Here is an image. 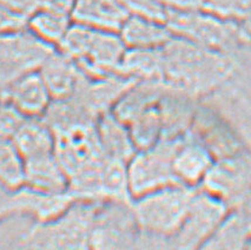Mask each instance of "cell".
<instances>
[{"label": "cell", "instance_id": "44dd1931", "mask_svg": "<svg viewBox=\"0 0 251 250\" xmlns=\"http://www.w3.org/2000/svg\"><path fill=\"white\" fill-rule=\"evenodd\" d=\"M24 159L54 152V133L43 117H26L13 135Z\"/></svg>", "mask_w": 251, "mask_h": 250}, {"label": "cell", "instance_id": "7402d4cb", "mask_svg": "<svg viewBox=\"0 0 251 250\" xmlns=\"http://www.w3.org/2000/svg\"><path fill=\"white\" fill-rule=\"evenodd\" d=\"M172 167L179 183L194 185L203 179L211 169L212 158L201 145L182 143L175 155Z\"/></svg>", "mask_w": 251, "mask_h": 250}, {"label": "cell", "instance_id": "ac0fdd59", "mask_svg": "<svg viewBox=\"0 0 251 250\" xmlns=\"http://www.w3.org/2000/svg\"><path fill=\"white\" fill-rule=\"evenodd\" d=\"M126 49H160L174 37L163 23L129 16L118 31Z\"/></svg>", "mask_w": 251, "mask_h": 250}, {"label": "cell", "instance_id": "ba28073f", "mask_svg": "<svg viewBox=\"0 0 251 250\" xmlns=\"http://www.w3.org/2000/svg\"><path fill=\"white\" fill-rule=\"evenodd\" d=\"M223 203L208 193H196L190 209L177 231L170 237L177 248H197L212 236L223 221Z\"/></svg>", "mask_w": 251, "mask_h": 250}, {"label": "cell", "instance_id": "9c48e42d", "mask_svg": "<svg viewBox=\"0 0 251 250\" xmlns=\"http://www.w3.org/2000/svg\"><path fill=\"white\" fill-rule=\"evenodd\" d=\"M165 25L176 37L184 38L205 48H220L229 37V27L217 16L204 10H169Z\"/></svg>", "mask_w": 251, "mask_h": 250}, {"label": "cell", "instance_id": "d6a6232c", "mask_svg": "<svg viewBox=\"0 0 251 250\" xmlns=\"http://www.w3.org/2000/svg\"><path fill=\"white\" fill-rule=\"evenodd\" d=\"M0 96H1V88H0Z\"/></svg>", "mask_w": 251, "mask_h": 250}, {"label": "cell", "instance_id": "9a60e30c", "mask_svg": "<svg viewBox=\"0 0 251 250\" xmlns=\"http://www.w3.org/2000/svg\"><path fill=\"white\" fill-rule=\"evenodd\" d=\"M129 17L119 0H75L71 19L96 30L118 32Z\"/></svg>", "mask_w": 251, "mask_h": 250}, {"label": "cell", "instance_id": "7a4b0ae2", "mask_svg": "<svg viewBox=\"0 0 251 250\" xmlns=\"http://www.w3.org/2000/svg\"><path fill=\"white\" fill-rule=\"evenodd\" d=\"M98 203L75 200L59 216L36 222L22 237V244L34 249L90 248L93 216Z\"/></svg>", "mask_w": 251, "mask_h": 250}, {"label": "cell", "instance_id": "30bf717a", "mask_svg": "<svg viewBox=\"0 0 251 250\" xmlns=\"http://www.w3.org/2000/svg\"><path fill=\"white\" fill-rule=\"evenodd\" d=\"M1 97L24 117H43L53 100L39 71L26 74L2 86Z\"/></svg>", "mask_w": 251, "mask_h": 250}, {"label": "cell", "instance_id": "7c38bea8", "mask_svg": "<svg viewBox=\"0 0 251 250\" xmlns=\"http://www.w3.org/2000/svg\"><path fill=\"white\" fill-rule=\"evenodd\" d=\"M126 46L118 32L93 31L85 54L79 62H75L89 77H100L117 74L119 63Z\"/></svg>", "mask_w": 251, "mask_h": 250}, {"label": "cell", "instance_id": "cb8c5ba5", "mask_svg": "<svg viewBox=\"0 0 251 250\" xmlns=\"http://www.w3.org/2000/svg\"><path fill=\"white\" fill-rule=\"evenodd\" d=\"M101 195L104 200L131 202L126 162L105 157L100 169Z\"/></svg>", "mask_w": 251, "mask_h": 250}, {"label": "cell", "instance_id": "484cf974", "mask_svg": "<svg viewBox=\"0 0 251 250\" xmlns=\"http://www.w3.org/2000/svg\"><path fill=\"white\" fill-rule=\"evenodd\" d=\"M25 159L10 137H0V183L16 190L24 184Z\"/></svg>", "mask_w": 251, "mask_h": 250}, {"label": "cell", "instance_id": "6da1fadb", "mask_svg": "<svg viewBox=\"0 0 251 250\" xmlns=\"http://www.w3.org/2000/svg\"><path fill=\"white\" fill-rule=\"evenodd\" d=\"M164 77L188 86L217 83L227 71V62L215 49L174 36L160 48Z\"/></svg>", "mask_w": 251, "mask_h": 250}, {"label": "cell", "instance_id": "3957f363", "mask_svg": "<svg viewBox=\"0 0 251 250\" xmlns=\"http://www.w3.org/2000/svg\"><path fill=\"white\" fill-rule=\"evenodd\" d=\"M195 195L191 185L172 184L137 197L131 205L141 231L170 238L185 219Z\"/></svg>", "mask_w": 251, "mask_h": 250}, {"label": "cell", "instance_id": "4fadbf2b", "mask_svg": "<svg viewBox=\"0 0 251 250\" xmlns=\"http://www.w3.org/2000/svg\"><path fill=\"white\" fill-rule=\"evenodd\" d=\"M14 200L17 214L28 215L36 222H45L59 216L75 200L68 190L50 193L27 185L14 190Z\"/></svg>", "mask_w": 251, "mask_h": 250}, {"label": "cell", "instance_id": "83f0119b", "mask_svg": "<svg viewBox=\"0 0 251 250\" xmlns=\"http://www.w3.org/2000/svg\"><path fill=\"white\" fill-rule=\"evenodd\" d=\"M203 10L218 17H241L251 12V0H205Z\"/></svg>", "mask_w": 251, "mask_h": 250}, {"label": "cell", "instance_id": "d4e9b609", "mask_svg": "<svg viewBox=\"0 0 251 250\" xmlns=\"http://www.w3.org/2000/svg\"><path fill=\"white\" fill-rule=\"evenodd\" d=\"M129 130L137 150L148 149L162 139L163 122L156 105L139 113L129 124Z\"/></svg>", "mask_w": 251, "mask_h": 250}, {"label": "cell", "instance_id": "4dcf8cb0", "mask_svg": "<svg viewBox=\"0 0 251 250\" xmlns=\"http://www.w3.org/2000/svg\"><path fill=\"white\" fill-rule=\"evenodd\" d=\"M75 0H40L39 7L51 11V12L71 17Z\"/></svg>", "mask_w": 251, "mask_h": 250}, {"label": "cell", "instance_id": "603a6c76", "mask_svg": "<svg viewBox=\"0 0 251 250\" xmlns=\"http://www.w3.org/2000/svg\"><path fill=\"white\" fill-rule=\"evenodd\" d=\"M71 24V17L38 7L27 17L26 28L46 44L58 48Z\"/></svg>", "mask_w": 251, "mask_h": 250}, {"label": "cell", "instance_id": "8fae6325", "mask_svg": "<svg viewBox=\"0 0 251 250\" xmlns=\"http://www.w3.org/2000/svg\"><path fill=\"white\" fill-rule=\"evenodd\" d=\"M136 81L118 74L100 77L86 75L74 96L98 118L101 113L111 111L122 95Z\"/></svg>", "mask_w": 251, "mask_h": 250}, {"label": "cell", "instance_id": "1f68e13d", "mask_svg": "<svg viewBox=\"0 0 251 250\" xmlns=\"http://www.w3.org/2000/svg\"><path fill=\"white\" fill-rule=\"evenodd\" d=\"M169 10L196 11L203 10L205 0H159Z\"/></svg>", "mask_w": 251, "mask_h": 250}, {"label": "cell", "instance_id": "5b68a950", "mask_svg": "<svg viewBox=\"0 0 251 250\" xmlns=\"http://www.w3.org/2000/svg\"><path fill=\"white\" fill-rule=\"evenodd\" d=\"M57 50L27 28L0 34V88L33 71H39Z\"/></svg>", "mask_w": 251, "mask_h": 250}, {"label": "cell", "instance_id": "277c9868", "mask_svg": "<svg viewBox=\"0 0 251 250\" xmlns=\"http://www.w3.org/2000/svg\"><path fill=\"white\" fill-rule=\"evenodd\" d=\"M182 143L178 139H160L148 149L137 150L126 162L132 200L168 185L182 184L175 176L172 167Z\"/></svg>", "mask_w": 251, "mask_h": 250}, {"label": "cell", "instance_id": "ffe728a7", "mask_svg": "<svg viewBox=\"0 0 251 250\" xmlns=\"http://www.w3.org/2000/svg\"><path fill=\"white\" fill-rule=\"evenodd\" d=\"M117 74L135 80H163L164 62L160 49H126Z\"/></svg>", "mask_w": 251, "mask_h": 250}, {"label": "cell", "instance_id": "5bb4252c", "mask_svg": "<svg viewBox=\"0 0 251 250\" xmlns=\"http://www.w3.org/2000/svg\"><path fill=\"white\" fill-rule=\"evenodd\" d=\"M39 74L53 100L74 96L87 75L74 59L58 49L43 64Z\"/></svg>", "mask_w": 251, "mask_h": 250}, {"label": "cell", "instance_id": "2e32d148", "mask_svg": "<svg viewBox=\"0 0 251 250\" xmlns=\"http://www.w3.org/2000/svg\"><path fill=\"white\" fill-rule=\"evenodd\" d=\"M96 133L106 158L127 162L137 152L129 125L121 121L112 111L98 116L96 121Z\"/></svg>", "mask_w": 251, "mask_h": 250}, {"label": "cell", "instance_id": "4316f807", "mask_svg": "<svg viewBox=\"0 0 251 250\" xmlns=\"http://www.w3.org/2000/svg\"><path fill=\"white\" fill-rule=\"evenodd\" d=\"M129 16L153 20L165 24L168 8L159 0H119Z\"/></svg>", "mask_w": 251, "mask_h": 250}, {"label": "cell", "instance_id": "8992f818", "mask_svg": "<svg viewBox=\"0 0 251 250\" xmlns=\"http://www.w3.org/2000/svg\"><path fill=\"white\" fill-rule=\"evenodd\" d=\"M139 232L131 202L100 200L93 216L90 248H131L137 244Z\"/></svg>", "mask_w": 251, "mask_h": 250}, {"label": "cell", "instance_id": "d6986e66", "mask_svg": "<svg viewBox=\"0 0 251 250\" xmlns=\"http://www.w3.org/2000/svg\"><path fill=\"white\" fill-rule=\"evenodd\" d=\"M162 98V80H137L122 95L111 111L129 124L139 113L156 105Z\"/></svg>", "mask_w": 251, "mask_h": 250}, {"label": "cell", "instance_id": "e0dca14e", "mask_svg": "<svg viewBox=\"0 0 251 250\" xmlns=\"http://www.w3.org/2000/svg\"><path fill=\"white\" fill-rule=\"evenodd\" d=\"M50 193L66 191L69 177L58 162L54 152L25 159L24 184Z\"/></svg>", "mask_w": 251, "mask_h": 250}, {"label": "cell", "instance_id": "f546056e", "mask_svg": "<svg viewBox=\"0 0 251 250\" xmlns=\"http://www.w3.org/2000/svg\"><path fill=\"white\" fill-rule=\"evenodd\" d=\"M17 214L14 190L0 183V221Z\"/></svg>", "mask_w": 251, "mask_h": 250}, {"label": "cell", "instance_id": "f1b7e54d", "mask_svg": "<svg viewBox=\"0 0 251 250\" xmlns=\"http://www.w3.org/2000/svg\"><path fill=\"white\" fill-rule=\"evenodd\" d=\"M26 117L0 96V137L12 138Z\"/></svg>", "mask_w": 251, "mask_h": 250}, {"label": "cell", "instance_id": "52a82bcc", "mask_svg": "<svg viewBox=\"0 0 251 250\" xmlns=\"http://www.w3.org/2000/svg\"><path fill=\"white\" fill-rule=\"evenodd\" d=\"M53 133L54 155L69 178L104 162L105 156L96 133V123L75 125Z\"/></svg>", "mask_w": 251, "mask_h": 250}]
</instances>
